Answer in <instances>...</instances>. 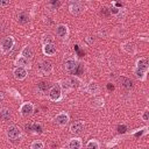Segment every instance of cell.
<instances>
[{"mask_svg":"<svg viewBox=\"0 0 149 149\" xmlns=\"http://www.w3.org/2000/svg\"><path fill=\"white\" fill-rule=\"evenodd\" d=\"M136 69L139 70H142V71H146L148 72V68H149V63H148V59L144 58V57H141L136 61Z\"/></svg>","mask_w":149,"mask_h":149,"instance_id":"5bb4252c","label":"cell"},{"mask_svg":"<svg viewBox=\"0 0 149 149\" xmlns=\"http://www.w3.org/2000/svg\"><path fill=\"white\" fill-rule=\"evenodd\" d=\"M42 50H43V54L47 55V56H54V55L56 54V51H57V50H56V47H55L54 43H47V44H43Z\"/></svg>","mask_w":149,"mask_h":149,"instance_id":"4fadbf2b","label":"cell"},{"mask_svg":"<svg viewBox=\"0 0 149 149\" xmlns=\"http://www.w3.org/2000/svg\"><path fill=\"white\" fill-rule=\"evenodd\" d=\"M13 74H14V77L16 78V79H19V80H23L26 77H27V69H24V68H22V66H16L15 69H14V71H13Z\"/></svg>","mask_w":149,"mask_h":149,"instance_id":"9c48e42d","label":"cell"},{"mask_svg":"<svg viewBox=\"0 0 149 149\" xmlns=\"http://www.w3.org/2000/svg\"><path fill=\"white\" fill-rule=\"evenodd\" d=\"M10 3V0H0V7H7Z\"/></svg>","mask_w":149,"mask_h":149,"instance_id":"d6a6232c","label":"cell"},{"mask_svg":"<svg viewBox=\"0 0 149 149\" xmlns=\"http://www.w3.org/2000/svg\"><path fill=\"white\" fill-rule=\"evenodd\" d=\"M141 118H142V120H143V121H148V120H149V112L146 109V111L142 113Z\"/></svg>","mask_w":149,"mask_h":149,"instance_id":"1f68e13d","label":"cell"},{"mask_svg":"<svg viewBox=\"0 0 149 149\" xmlns=\"http://www.w3.org/2000/svg\"><path fill=\"white\" fill-rule=\"evenodd\" d=\"M3 98H5V95H3V93L0 91V101H2V100H3Z\"/></svg>","mask_w":149,"mask_h":149,"instance_id":"d590c367","label":"cell"},{"mask_svg":"<svg viewBox=\"0 0 149 149\" xmlns=\"http://www.w3.org/2000/svg\"><path fill=\"white\" fill-rule=\"evenodd\" d=\"M68 34H69V28H68L66 24L61 23V24H58V26L56 27V35H57L58 37L65 38V37L68 36Z\"/></svg>","mask_w":149,"mask_h":149,"instance_id":"ba28073f","label":"cell"},{"mask_svg":"<svg viewBox=\"0 0 149 149\" xmlns=\"http://www.w3.org/2000/svg\"><path fill=\"white\" fill-rule=\"evenodd\" d=\"M54 42V37L50 34H44L42 37V44H47V43H52Z\"/></svg>","mask_w":149,"mask_h":149,"instance_id":"d4e9b609","label":"cell"},{"mask_svg":"<svg viewBox=\"0 0 149 149\" xmlns=\"http://www.w3.org/2000/svg\"><path fill=\"white\" fill-rule=\"evenodd\" d=\"M148 133V127H144V128H142V129H140L137 133H135L134 135L136 136V137H139V136H142V135H146Z\"/></svg>","mask_w":149,"mask_h":149,"instance_id":"4dcf8cb0","label":"cell"},{"mask_svg":"<svg viewBox=\"0 0 149 149\" xmlns=\"http://www.w3.org/2000/svg\"><path fill=\"white\" fill-rule=\"evenodd\" d=\"M38 69L43 74H50L54 70V66H52L51 62H49V61H41Z\"/></svg>","mask_w":149,"mask_h":149,"instance_id":"8992f818","label":"cell"},{"mask_svg":"<svg viewBox=\"0 0 149 149\" xmlns=\"http://www.w3.org/2000/svg\"><path fill=\"white\" fill-rule=\"evenodd\" d=\"M85 128V123L83 121H76L70 126V133L73 135H79L83 133Z\"/></svg>","mask_w":149,"mask_h":149,"instance_id":"5b68a950","label":"cell"},{"mask_svg":"<svg viewBox=\"0 0 149 149\" xmlns=\"http://www.w3.org/2000/svg\"><path fill=\"white\" fill-rule=\"evenodd\" d=\"M48 83H45V81H41V83H38V85H37V88L40 90V91H42V92H44L47 88H48Z\"/></svg>","mask_w":149,"mask_h":149,"instance_id":"f1b7e54d","label":"cell"},{"mask_svg":"<svg viewBox=\"0 0 149 149\" xmlns=\"http://www.w3.org/2000/svg\"><path fill=\"white\" fill-rule=\"evenodd\" d=\"M126 14H127V12H126V9H125V8L119 9V12L116 13V17H118L119 20H123V19H125V16H126Z\"/></svg>","mask_w":149,"mask_h":149,"instance_id":"83f0119b","label":"cell"},{"mask_svg":"<svg viewBox=\"0 0 149 149\" xmlns=\"http://www.w3.org/2000/svg\"><path fill=\"white\" fill-rule=\"evenodd\" d=\"M69 119H70V116H69V114L66 112H61V113H58L55 116V122L58 126H62L63 127V126H65L69 122Z\"/></svg>","mask_w":149,"mask_h":149,"instance_id":"52a82bcc","label":"cell"},{"mask_svg":"<svg viewBox=\"0 0 149 149\" xmlns=\"http://www.w3.org/2000/svg\"><path fill=\"white\" fill-rule=\"evenodd\" d=\"M86 91H87L90 94L95 95V94H98V93H99L100 87H99V85H98V83H97V81L91 80V81H90V83L86 85Z\"/></svg>","mask_w":149,"mask_h":149,"instance_id":"8fae6325","label":"cell"},{"mask_svg":"<svg viewBox=\"0 0 149 149\" xmlns=\"http://www.w3.org/2000/svg\"><path fill=\"white\" fill-rule=\"evenodd\" d=\"M21 56H23L24 58H27V59H31L33 58V56H34V51H33V49L29 47V45H26V47H23L22 48V50H21Z\"/></svg>","mask_w":149,"mask_h":149,"instance_id":"ac0fdd59","label":"cell"},{"mask_svg":"<svg viewBox=\"0 0 149 149\" xmlns=\"http://www.w3.org/2000/svg\"><path fill=\"white\" fill-rule=\"evenodd\" d=\"M14 43H15V41H14V37L13 36H6V37H3L2 41H1V43H0V50H1V52L3 55L8 54L13 49Z\"/></svg>","mask_w":149,"mask_h":149,"instance_id":"6da1fadb","label":"cell"},{"mask_svg":"<svg viewBox=\"0 0 149 149\" xmlns=\"http://www.w3.org/2000/svg\"><path fill=\"white\" fill-rule=\"evenodd\" d=\"M68 147L70 149H80L83 147V143H81V140L79 137H73L71 140H69L68 142Z\"/></svg>","mask_w":149,"mask_h":149,"instance_id":"9a60e30c","label":"cell"},{"mask_svg":"<svg viewBox=\"0 0 149 149\" xmlns=\"http://www.w3.org/2000/svg\"><path fill=\"white\" fill-rule=\"evenodd\" d=\"M15 65L22 66L24 69H30V61L27 59V58H24L23 56H20V57H17L15 59Z\"/></svg>","mask_w":149,"mask_h":149,"instance_id":"2e32d148","label":"cell"},{"mask_svg":"<svg viewBox=\"0 0 149 149\" xmlns=\"http://www.w3.org/2000/svg\"><path fill=\"white\" fill-rule=\"evenodd\" d=\"M134 74H135V77L137 78V79H140V80H144L146 78H147V72L146 71H142V70H139V69H134Z\"/></svg>","mask_w":149,"mask_h":149,"instance_id":"603a6c76","label":"cell"},{"mask_svg":"<svg viewBox=\"0 0 149 149\" xmlns=\"http://www.w3.org/2000/svg\"><path fill=\"white\" fill-rule=\"evenodd\" d=\"M43 147H44V143L42 142V141H34L31 144H30V148L31 149H43Z\"/></svg>","mask_w":149,"mask_h":149,"instance_id":"484cf974","label":"cell"},{"mask_svg":"<svg viewBox=\"0 0 149 149\" xmlns=\"http://www.w3.org/2000/svg\"><path fill=\"white\" fill-rule=\"evenodd\" d=\"M59 86H61L62 91H65V92H69V91L72 88V86H71V84H70V80H69V79H65V80L59 81Z\"/></svg>","mask_w":149,"mask_h":149,"instance_id":"7402d4cb","label":"cell"},{"mask_svg":"<svg viewBox=\"0 0 149 149\" xmlns=\"http://www.w3.org/2000/svg\"><path fill=\"white\" fill-rule=\"evenodd\" d=\"M68 2H70V3H78L79 2V0H66Z\"/></svg>","mask_w":149,"mask_h":149,"instance_id":"e575fe53","label":"cell"},{"mask_svg":"<svg viewBox=\"0 0 149 149\" xmlns=\"http://www.w3.org/2000/svg\"><path fill=\"white\" fill-rule=\"evenodd\" d=\"M121 48H122L123 51H126V52L129 54V55H134V54L136 52V47H135V44H134L133 42H130V41H127V42L122 43V44H121Z\"/></svg>","mask_w":149,"mask_h":149,"instance_id":"30bf717a","label":"cell"},{"mask_svg":"<svg viewBox=\"0 0 149 149\" xmlns=\"http://www.w3.org/2000/svg\"><path fill=\"white\" fill-rule=\"evenodd\" d=\"M12 116V113H10V109L9 108H1L0 109V119L2 121H8Z\"/></svg>","mask_w":149,"mask_h":149,"instance_id":"d6986e66","label":"cell"},{"mask_svg":"<svg viewBox=\"0 0 149 149\" xmlns=\"http://www.w3.org/2000/svg\"><path fill=\"white\" fill-rule=\"evenodd\" d=\"M93 106L94 107H102L104 106V99L102 98H98L93 101Z\"/></svg>","mask_w":149,"mask_h":149,"instance_id":"f546056e","label":"cell"},{"mask_svg":"<svg viewBox=\"0 0 149 149\" xmlns=\"http://www.w3.org/2000/svg\"><path fill=\"white\" fill-rule=\"evenodd\" d=\"M77 66H78V65H77V62H76L73 58H69V59H66L65 63H64L65 70H66L68 72H70V73H73V72L76 71Z\"/></svg>","mask_w":149,"mask_h":149,"instance_id":"7c38bea8","label":"cell"},{"mask_svg":"<svg viewBox=\"0 0 149 149\" xmlns=\"http://www.w3.org/2000/svg\"><path fill=\"white\" fill-rule=\"evenodd\" d=\"M109 12H111L112 14H115V15H116V13L119 12V8H116V7H112V8L109 9Z\"/></svg>","mask_w":149,"mask_h":149,"instance_id":"836d02e7","label":"cell"},{"mask_svg":"<svg viewBox=\"0 0 149 149\" xmlns=\"http://www.w3.org/2000/svg\"><path fill=\"white\" fill-rule=\"evenodd\" d=\"M69 80H70V84H71L72 88H74V87H79L80 84H81V81H80L77 77H73V78H71V79H69Z\"/></svg>","mask_w":149,"mask_h":149,"instance_id":"4316f807","label":"cell"},{"mask_svg":"<svg viewBox=\"0 0 149 149\" xmlns=\"http://www.w3.org/2000/svg\"><path fill=\"white\" fill-rule=\"evenodd\" d=\"M86 148H93V149H99L100 148V143L97 140H90L86 143Z\"/></svg>","mask_w":149,"mask_h":149,"instance_id":"cb8c5ba5","label":"cell"},{"mask_svg":"<svg viewBox=\"0 0 149 149\" xmlns=\"http://www.w3.org/2000/svg\"><path fill=\"white\" fill-rule=\"evenodd\" d=\"M69 9H70V13L72 15H79V14L83 13V7H81V5L79 2L78 3H71Z\"/></svg>","mask_w":149,"mask_h":149,"instance_id":"e0dca14e","label":"cell"},{"mask_svg":"<svg viewBox=\"0 0 149 149\" xmlns=\"http://www.w3.org/2000/svg\"><path fill=\"white\" fill-rule=\"evenodd\" d=\"M26 128L34 132V133H41L42 132V126L41 123H36V122H33L30 125H26Z\"/></svg>","mask_w":149,"mask_h":149,"instance_id":"ffe728a7","label":"cell"},{"mask_svg":"<svg viewBox=\"0 0 149 149\" xmlns=\"http://www.w3.org/2000/svg\"><path fill=\"white\" fill-rule=\"evenodd\" d=\"M34 112V105L29 101L27 102H22L21 106H20V113L22 116H29L31 115Z\"/></svg>","mask_w":149,"mask_h":149,"instance_id":"277c9868","label":"cell"},{"mask_svg":"<svg viewBox=\"0 0 149 149\" xmlns=\"http://www.w3.org/2000/svg\"><path fill=\"white\" fill-rule=\"evenodd\" d=\"M17 21L22 24H26L29 22V15L26 13V12H20L17 14Z\"/></svg>","mask_w":149,"mask_h":149,"instance_id":"44dd1931","label":"cell"},{"mask_svg":"<svg viewBox=\"0 0 149 149\" xmlns=\"http://www.w3.org/2000/svg\"><path fill=\"white\" fill-rule=\"evenodd\" d=\"M48 97L51 101H59L62 99V88L59 86V84H56L54 85L50 90H49V93H48Z\"/></svg>","mask_w":149,"mask_h":149,"instance_id":"7a4b0ae2","label":"cell"},{"mask_svg":"<svg viewBox=\"0 0 149 149\" xmlns=\"http://www.w3.org/2000/svg\"><path fill=\"white\" fill-rule=\"evenodd\" d=\"M6 134H7V137L9 140H17V139L21 137V129H20V127H17L15 125H12L7 128Z\"/></svg>","mask_w":149,"mask_h":149,"instance_id":"3957f363","label":"cell"}]
</instances>
